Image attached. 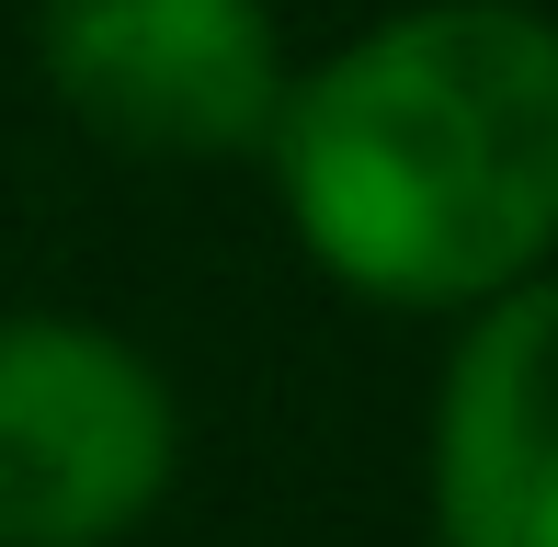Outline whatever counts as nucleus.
<instances>
[{
    "label": "nucleus",
    "instance_id": "obj_2",
    "mask_svg": "<svg viewBox=\"0 0 558 547\" xmlns=\"http://www.w3.org/2000/svg\"><path fill=\"white\" fill-rule=\"evenodd\" d=\"M183 467L171 377L104 319H0V547H114Z\"/></svg>",
    "mask_w": 558,
    "mask_h": 547
},
{
    "label": "nucleus",
    "instance_id": "obj_1",
    "mask_svg": "<svg viewBox=\"0 0 558 547\" xmlns=\"http://www.w3.org/2000/svg\"><path fill=\"white\" fill-rule=\"evenodd\" d=\"M274 194L365 308L468 319L558 252V23L524 0H422L286 81Z\"/></svg>",
    "mask_w": 558,
    "mask_h": 547
},
{
    "label": "nucleus",
    "instance_id": "obj_3",
    "mask_svg": "<svg viewBox=\"0 0 558 547\" xmlns=\"http://www.w3.org/2000/svg\"><path fill=\"white\" fill-rule=\"evenodd\" d=\"M35 69L125 160H251L296 81L274 0H35Z\"/></svg>",
    "mask_w": 558,
    "mask_h": 547
},
{
    "label": "nucleus",
    "instance_id": "obj_4",
    "mask_svg": "<svg viewBox=\"0 0 558 547\" xmlns=\"http://www.w3.org/2000/svg\"><path fill=\"white\" fill-rule=\"evenodd\" d=\"M434 547H558V285L468 308L434 388Z\"/></svg>",
    "mask_w": 558,
    "mask_h": 547
}]
</instances>
